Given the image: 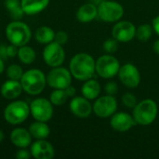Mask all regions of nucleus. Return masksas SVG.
<instances>
[{
	"mask_svg": "<svg viewBox=\"0 0 159 159\" xmlns=\"http://www.w3.org/2000/svg\"><path fill=\"white\" fill-rule=\"evenodd\" d=\"M8 12H9L10 18H11L13 20H21L22 17L25 15V13H24V11H23L21 6L17 7H15V8L9 10Z\"/></svg>",
	"mask_w": 159,
	"mask_h": 159,
	"instance_id": "30",
	"label": "nucleus"
},
{
	"mask_svg": "<svg viewBox=\"0 0 159 159\" xmlns=\"http://www.w3.org/2000/svg\"><path fill=\"white\" fill-rule=\"evenodd\" d=\"M93 113L95 116L101 118L111 117L117 110V102L115 96L104 95L102 97H98L93 105H92Z\"/></svg>",
	"mask_w": 159,
	"mask_h": 159,
	"instance_id": "11",
	"label": "nucleus"
},
{
	"mask_svg": "<svg viewBox=\"0 0 159 159\" xmlns=\"http://www.w3.org/2000/svg\"><path fill=\"white\" fill-rule=\"evenodd\" d=\"M72 78L70 70L61 66L53 67L47 75V85L53 89H65L72 85Z\"/></svg>",
	"mask_w": 159,
	"mask_h": 159,
	"instance_id": "7",
	"label": "nucleus"
},
{
	"mask_svg": "<svg viewBox=\"0 0 159 159\" xmlns=\"http://www.w3.org/2000/svg\"><path fill=\"white\" fill-rule=\"evenodd\" d=\"M104 91L107 95L115 96L118 92V85L115 81H110L105 84L104 86Z\"/></svg>",
	"mask_w": 159,
	"mask_h": 159,
	"instance_id": "31",
	"label": "nucleus"
},
{
	"mask_svg": "<svg viewBox=\"0 0 159 159\" xmlns=\"http://www.w3.org/2000/svg\"><path fill=\"white\" fill-rule=\"evenodd\" d=\"M30 115V105L20 100H13L9 102L3 112L4 119L12 126H18L23 123Z\"/></svg>",
	"mask_w": 159,
	"mask_h": 159,
	"instance_id": "5",
	"label": "nucleus"
},
{
	"mask_svg": "<svg viewBox=\"0 0 159 159\" xmlns=\"http://www.w3.org/2000/svg\"><path fill=\"white\" fill-rule=\"evenodd\" d=\"M85 83L83 84L81 88V93L82 96L87 98L88 100H96L101 93V85L96 79H88L84 81Z\"/></svg>",
	"mask_w": 159,
	"mask_h": 159,
	"instance_id": "22",
	"label": "nucleus"
},
{
	"mask_svg": "<svg viewBox=\"0 0 159 159\" xmlns=\"http://www.w3.org/2000/svg\"><path fill=\"white\" fill-rule=\"evenodd\" d=\"M136 125L132 116L126 112L115 113L110 119L111 128L117 132H127Z\"/></svg>",
	"mask_w": 159,
	"mask_h": 159,
	"instance_id": "15",
	"label": "nucleus"
},
{
	"mask_svg": "<svg viewBox=\"0 0 159 159\" xmlns=\"http://www.w3.org/2000/svg\"><path fill=\"white\" fill-rule=\"evenodd\" d=\"M158 107L152 99H145L136 104L133 108L132 116L136 124L141 126H149L157 118Z\"/></svg>",
	"mask_w": 159,
	"mask_h": 159,
	"instance_id": "4",
	"label": "nucleus"
},
{
	"mask_svg": "<svg viewBox=\"0 0 159 159\" xmlns=\"http://www.w3.org/2000/svg\"><path fill=\"white\" fill-rule=\"evenodd\" d=\"M18 50H19V47L10 44L8 46H7V56L8 58H15L18 55Z\"/></svg>",
	"mask_w": 159,
	"mask_h": 159,
	"instance_id": "35",
	"label": "nucleus"
},
{
	"mask_svg": "<svg viewBox=\"0 0 159 159\" xmlns=\"http://www.w3.org/2000/svg\"><path fill=\"white\" fill-rule=\"evenodd\" d=\"M69 70L72 76L79 81L93 77L96 73V61L91 55L85 52L75 54L70 61Z\"/></svg>",
	"mask_w": 159,
	"mask_h": 159,
	"instance_id": "1",
	"label": "nucleus"
},
{
	"mask_svg": "<svg viewBox=\"0 0 159 159\" xmlns=\"http://www.w3.org/2000/svg\"><path fill=\"white\" fill-rule=\"evenodd\" d=\"M0 58L3 59L4 61L8 58L7 52V46L6 45H0Z\"/></svg>",
	"mask_w": 159,
	"mask_h": 159,
	"instance_id": "37",
	"label": "nucleus"
},
{
	"mask_svg": "<svg viewBox=\"0 0 159 159\" xmlns=\"http://www.w3.org/2000/svg\"><path fill=\"white\" fill-rule=\"evenodd\" d=\"M28 130L31 134V136L35 140H45L48 139V137L50 134V129L49 126L47 124V122L43 121H37L31 123Z\"/></svg>",
	"mask_w": 159,
	"mask_h": 159,
	"instance_id": "21",
	"label": "nucleus"
},
{
	"mask_svg": "<svg viewBox=\"0 0 159 159\" xmlns=\"http://www.w3.org/2000/svg\"><path fill=\"white\" fill-rule=\"evenodd\" d=\"M98 17L97 6L92 3H86L82 5L76 11V19L82 23L90 22Z\"/></svg>",
	"mask_w": 159,
	"mask_h": 159,
	"instance_id": "20",
	"label": "nucleus"
},
{
	"mask_svg": "<svg viewBox=\"0 0 159 159\" xmlns=\"http://www.w3.org/2000/svg\"><path fill=\"white\" fill-rule=\"evenodd\" d=\"M153 32H154V30H153L152 25H150L148 23L141 24L136 29V37L141 42H146L151 38Z\"/></svg>",
	"mask_w": 159,
	"mask_h": 159,
	"instance_id": "26",
	"label": "nucleus"
},
{
	"mask_svg": "<svg viewBox=\"0 0 159 159\" xmlns=\"http://www.w3.org/2000/svg\"><path fill=\"white\" fill-rule=\"evenodd\" d=\"M30 105V115L33 118L37 121L48 122L53 116V104L50 102L49 99L46 98H36L31 102Z\"/></svg>",
	"mask_w": 159,
	"mask_h": 159,
	"instance_id": "9",
	"label": "nucleus"
},
{
	"mask_svg": "<svg viewBox=\"0 0 159 159\" xmlns=\"http://www.w3.org/2000/svg\"><path fill=\"white\" fill-rule=\"evenodd\" d=\"M54 41L57 42L58 44L63 46L68 41V34L65 31H58V32H56Z\"/></svg>",
	"mask_w": 159,
	"mask_h": 159,
	"instance_id": "32",
	"label": "nucleus"
},
{
	"mask_svg": "<svg viewBox=\"0 0 159 159\" xmlns=\"http://www.w3.org/2000/svg\"><path fill=\"white\" fill-rule=\"evenodd\" d=\"M42 55L46 64L51 68L61 66L65 60V51L62 46L55 41L46 45Z\"/></svg>",
	"mask_w": 159,
	"mask_h": 159,
	"instance_id": "10",
	"label": "nucleus"
},
{
	"mask_svg": "<svg viewBox=\"0 0 159 159\" xmlns=\"http://www.w3.org/2000/svg\"><path fill=\"white\" fill-rule=\"evenodd\" d=\"M103 1H105V0H89L90 3H92V4L96 5V6H99V5H100L101 3H102Z\"/></svg>",
	"mask_w": 159,
	"mask_h": 159,
	"instance_id": "41",
	"label": "nucleus"
},
{
	"mask_svg": "<svg viewBox=\"0 0 159 159\" xmlns=\"http://www.w3.org/2000/svg\"><path fill=\"white\" fill-rule=\"evenodd\" d=\"M121 102L123 103V105L127 108H134L136 106V104L138 103V101H137V97L130 93V92H127L125 93L122 98H121Z\"/></svg>",
	"mask_w": 159,
	"mask_h": 159,
	"instance_id": "29",
	"label": "nucleus"
},
{
	"mask_svg": "<svg viewBox=\"0 0 159 159\" xmlns=\"http://www.w3.org/2000/svg\"><path fill=\"white\" fill-rule=\"evenodd\" d=\"M20 82L24 92L31 96H37L46 88L47 75L40 69L33 68L23 73Z\"/></svg>",
	"mask_w": 159,
	"mask_h": 159,
	"instance_id": "2",
	"label": "nucleus"
},
{
	"mask_svg": "<svg viewBox=\"0 0 159 159\" xmlns=\"http://www.w3.org/2000/svg\"><path fill=\"white\" fill-rule=\"evenodd\" d=\"M4 6L9 11L17 7H20V0H4Z\"/></svg>",
	"mask_w": 159,
	"mask_h": 159,
	"instance_id": "34",
	"label": "nucleus"
},
{
	"mask_svg": "<svg viewBox=\"0 0 159 159\" xmlns=\"http://www.w3.org/2000/svg\"><path fill=\"white\" fill-rule=\"evenodd\" d=\"M30 152L32 157L35 159H52L55 156V149L47 139L35 140V142L32 143Z\"/></svg>",
	"mask_w": 159,
	"mask_h": 159,
	"instance_id": "16",
	"label": "nucleus"
},
{
	"mask_svg": "<svg viewBox=\"0 0 159 159\" xmlns=\"http://www.w3.org/2000/svg\"><path fill=\"white\" fill-rule=\"evenodd\" d=\"M102 48L107 54H113L118 49V41L114 37L106 39L102 44Z\"/></svg>",
	"mask_w": 159,
	"mask_h": 159,
	"instance_id": "28",
	"label": "nucleus"
},
{
	"mask_svg": "<svg viewBox=\"0 0 159 159\" xmlns=\"http://www.w3.org/2000/svg\"><path fill=\"white\" fill-rule=\"evenodd\" d=\"M154 51L157 54V55H159V39H157L155 43H154Z\"/></svg>",
	"mask_w": 159,
	"mask_h": 159,
	"instance_id": "39",
	"label": "nucleus"
},
{
	"mask_svg": "<svg viewBox=\"0 0 159 159\" xmlns=\"http://www.w3.org/2000/svg\"><path fill=\"white\" fill-rule=\"evenodd\" d=\"M69 108L71 113L78 118H87L93 112L90 101L84 96H75L72 98Z\"/></svg>",
	"mask_w": 159,
	"mask_h": 159,
	"instance_id": "14",
	"label": "nucleus"
},
{
	"mask_svg": "<svg viewBox=\"0 0 159 159\" xmlns=\"http://www.w3.org/2000/svg\"><path fill=\"white\" fill-rule=\"evenodd\" d=\"M5 71V62L4 60L0 58V75Z\"/></svg>",
	"mask_w": 159,
	"mask_h": 159,
	"instance_id": "40",
	"label": "nucleus"
},
{
	"mask_svg": "<svg viewBox=\"0 0 159 159\" xmlns=\"http://www.w3.org/2000/svg\"><path fill=\"white\" fill-rule=\"evenodd\" d=\"M117 75L120 82L129 89H135L140 85L141 74L138 68L132 63L128 62L123 64Z\"/></svg>",
	"mask_w": 159,
	"mask_h": 159,
	"instance_id": "12",
	"label": "nucleus"
},
{
	"mask_svg": "<svg viewBox=\"0 0 159 159\" xmlns=\"http://www.w3.org/2000/svg\"><path fill=\"white\" fill-rule=\"evenodd\" d=\"M15 157L18 159H29L32 157L30 149L27 148H19V150L15 154Z\"/></svg>",
	"mask_w": 159,
	"mask_h": 159,
	"instance_id": "33",
	"label": "nucleus"
},
{
	"mask_svg": "<svg viewBox=\"0 0 159 159\" xmlns=\"http://www.w3.org/2000/svg\"><path fill=\"white\" fill-rule=\"evenodd\" d=\"M55 32L52 28L43 25L38 27L34 32V38L39 44L47 45L54 41Z\"/></svg>",
	"mask_w": 159,
	"mask_h": 159,
	"instance_id": "23",
	"label": "nucleus"
},
{
	"mask_svg": "<svg viewBox=\"0 0 159 159\" xmlns=\"http://www.w3.org/2000/svg\"><path fill=\"white\" fill-rule=\"evenodd\" d=\"M23 91L21 84L20 81L17 80H12V79H7L6 80L0 88V93L1 96L6 99V100H16L18 99L21 92Z\"/></svg>",
	"mask_w": 159,
	"mask_h": 159,
	"instance_id": "18",
	"label": "nucleus"
},
{
	"mask_svg": "<svg viewBox=\"0 0 159 159\" xmlns=\"http://www.w3.org/2000/svg\"><path fill=\"white\" fill-rule=\"evenodd\" d=\"M136 27L129 20L117 21L112 29V36L118 42L127 43L136 36Z\"/></svg>",
	"mask_w": 159,
	"mask_h": 159,
	"instance_id": "13",
	"label": "nucleus"
},
{
	"mask_svg": "<svg viewBox=\"0 0 159 159\" xmlns=\"http://www.w3.org/2000/svg\"><path fill=\"white\" fill-rule=\"evenodd\" d=\"M7 39L10 44L17 47L27 45L32 38V31L22 20H12L9 22L5 30Z\"/></svg>",
	"mask_w": 159,
	"mask_h": 159,
	"instance_id": "3",
	"label": "nucleus"
},
{
	"mask_svg": "<svg viewBox=\"0 0 159 159\" xmlns=\"http://www.w3.org/2000/svg\"><path fill=\"white\" fill-rule=\"evenodd\" d=\"M68 95L65 92V89H54L49 95V101L53 104V106H61L63 105L67 100Z\"/></svg>",
	"mask_w": 159,
	"mask_h": 159,
	"instance_id": "25",
	"label": "nucleus"
},
{
	"mask_svg": "<svg viewBox=\"0 0 159 159\" xmlns=\"http://www.w3.org/2000/svg\"><path fill=\"white\" fill-rule=\"evenodd\" d=\"M17 57L21 63L30 65L34 62L36 59V53L32 47L28 45H24V46L19 47Z\"/></svg>",
	"mask_w": 159,
	"mask_h": 159,
	"instance_id": "24",
	"label": "nucleus"
},
{
	"mask_svg": "<svg viewBox=\"0 0 159 159\" xmlns=\"http://www.w3.org/2000/svg\"><path fill=\"white\" fill-rule=\"evenodd\" d=\"M120 67L119 61L111 54L102 55L96 61V73L104 79H110L116 75Z\"/></svg>",
	"mask_w": 159,
	"mask_h": 159,
	"instance_id": "8",
	"label": "nucleus"
},
{
	"mask_svg": "<svg viewBox=\"0 0 159 159\" xmlns=\"http://www.w3.org/2000/svg\"><path fill=\"white\" fill-rule=\"evenodd\" d=\"M32 139L28 129L24 128L14 129L9 135V140L11 143L17 148H28L32 144Z\"/></svg>",
	"mask_w": 159,
	"mask_h": 159,
	"instance_id": "17",
	"label": "nucleus"
},
{
	"mask_svg": "<svg viewBox=\"0 0 159 159\" xmlns=\"http://www.w3.org/2000/svg\"><path fill=\"white\" fill-rule=\"evenodd\" d=\"M65 92H66V94L68 95L69 98H73V97L75 96L76 90H75V89L72 85H70L69 87H67V88L65 89Z\"/></svg>",
	"mask_w": 159,
	"mask_h": 159,
	"instance_id": "38",
	"label": "nucleus"
},
{
	"mask_svg": "<svg viewBox=\"0 0 159 159\" xmlns=\"http://www.w3.org/2000/svg\"><path fill=\"white\" fill-rule=\"evenodd\" d=\"M23 69L20 65L13 63L10 64L9 66H7V70H6V74L8 79H12V80H17L20 81L22 75H23Z\"/></svg>",
	"mask_w": 159,
	"mask_h": 159,
	"instance_id": "27",
	"label": "nucleus"
},
{
	"mask_svg": "<svg viewBox=\"0 0 159 159\" xmlns=\"http://www.w3.org/2000/svg\"><path fill=\"white\" fill-rule=\"evenodd\" d=\"M4 139H5V133H4V131L0 129V143L4 141Z\"/></svg>",
	"mask_w": 159,
	"mask_h": 159,
	"instance_id": "42",
	"label": "nucleus"
},
{
	"mask_svg": "<svg viewBox=\"0 0 159 159\" xmlns=\"http://www.w3.org/2000/svg\"><path fill=\"white\" fill-rule=\"evenodd\" d=\"M152 27L155 33H157V34L159 35V15H157L156 18H154L153 21H152Z\"/></svg>",
	"mask_w": 159,
	"mask_h": 159,
	"instance_id": "36",
	"label": "nucleus"
},
{
	"mask_svg": "<svg viewBox=\"0 0 159 159\" xmlns=\"http://www.w3.org/2000/svg\"><path fill=\"white\" fill-rule=\"evenodd\" d=\"M50 0H20V6L25 15L33 16L45 10Z\"/></svg>",
	"mask_w": 159,
	"mask_h": 159,
	"instance_id": "19",
	"label": "nucleus"
},
{
	"mask_svg": "<svg viewBox=\"0 0 159 159\" xmlns=\"http://www.w3.org/2000/svg\"><path fill=\"white\" fill-rule=\"evenodd\" d=\"M98 17L105 22H116L124 16L123 6L112 0H105L97 6Z\"/></svg>",
	"mask_w": 159,
	"mask_h": 159,
	"instance_id": "6",
	"label": "nucleus"
}]
</instances>
